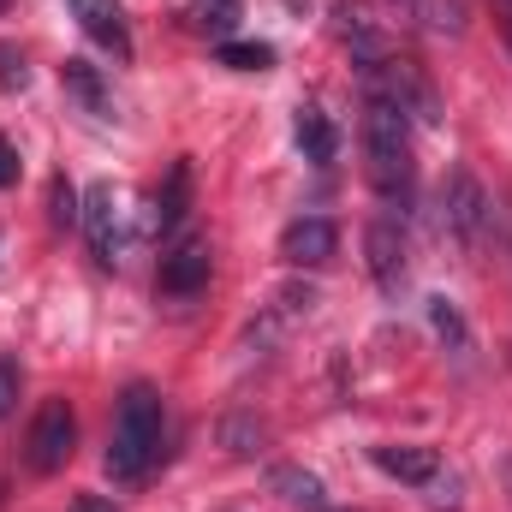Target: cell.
I'll use <instances>...</instances> for the list:
<instances>
[{"mask_svg":"<svg viewBox=\"0 0 512 512\" xmlns=\"http://www.w3.org/2000/svg\"><path fill=\"white\" fill-rule=\"evenodd\" d=\"M411 24H423L429 36H465V6L459 0H393Z\"/></svg>","mask_w":512,"mask_h":512,"instance_id":"obj_16","label":"cell"},{"mask_svg":"<svg viewBox=\"0 0 512 512\" xmlns=\"http://www.w3.org/2000/svg\"><path fill=\"white\" fill-rule=\"evenodd\" d=\"M12 179H18V149L0 137V185H12Z\"/></svg>","mask_w":512,"mask_h":512,"instance_id":"obj_26","label":"cell"},{"mask_svg":"<svg viewBox=\"0 0 512 512\" xmlns=\"http://www.w3.org/2000/svg\"><path fill=\"white\" fill-rule=\"evenodd\" d=\"M364 155H370V185L376 197L405 209L411 203V185H417V161H411V120L393 108L364 96Z\"/></svg>","mask_w":512,"mask_h":512,"instance_id":"obj_2","label":"cell"},{"mask_svg":"<svg viewBox=\"0 0 512 512\" xmlns=\"http://www.w3.org/2000/svg\"><path fill=\"white\" fill-rule=\"evenodd\" d=\"M358 84H364V96L393 102L405 120H423V126L441 120V90H435V78L423 72L417 54H382V60H364V66H358Z\"/></svg>","mask_w":512,"mask_h":512,"instance_id":"obj_3","label":"cell"},{"mask_svg":"<svg viewBox=\"0 0 512 512\" xmlns=\"http://www.w3.org/2000/svg\"><path fill=\"white\" fill-rule=\"evenodd\" d=\"M334 36L358 54V66L387 54V24L370 12V0H334Z\"/></svg>","mask_w":512,"mask_h":512,"instance_id":"obj_9","label":"cell"},{"mask_svg":"<svg viewBox=\"0 0 512 512\" xmlns=\"http://www.w3.org/2000/svg\"><path fill=\"white\" fill-rule=\"evenodd\" d=\"M334 251H340V227L322 221V215H298V221L280 233V256H286L292 268H322V262H334Z\"/></svg>","mask_w":512,"mask_h":512,"instance_id":"obj_8","label":"cell"},{"mask_svg":"<svg viewBox=\"0 0 512 512\" xmlns=\"http://www.w3.org/2000/svg\"><path fill=\"white\" fill-rule=\"evenodd\" d=\"M209 239H197V233H185V239H173L167 256H161V274H155V286H161V298H197L203 286H209Z\"/></svg>","mask_w":512,"mask_h":512,"instance_id":"obj_6","label":"cell"},{"mask_svg":"<svg viewBox=\"0 0 512 512\" xmlns=\"http://www.w3.org/2000/svg\"><path fill=\"white\" fill-rule=\"evenodd\" d=\"M78 215H84V209H78V191H72L66 179H54V185H48V221H54V227H72Z\"/></svg>","mask_w":512,"mask_h":512,"instance_id":"obj_20","label":"cell"},{"mask_svg":"<svg viewBox=\"0 0 512 512\" xmlns=\"http://www.w3.org/2000/svg\"><path fill=\"white\" fill-rule=\"evenodd\" d=\"M268 489H274L292 512H328V489H322V477L304 471V465H274V471H268Z\"/></svg>","mask_w":512,"mask_h":512,"instance_id":"obj_12","label":"cell"},{"mask_svg":"<svg viewBox=\"0 0 512 512\" xmlns=\"http://www.w3.org/2000/svg\"><path fill=\"white\" fill-rule=\"evenodd\" d=\"M328 512H352V507H328Z\"/></svg>","mask_w":512,"mask_h":512,"instance_id":"obj_28","label":"cell"},{"mask_svg":"<svg viewBox=\"0 0 512 512\" xmlns=\"http://www.w3.org/2000/svg\"><path fill=\"white\" fill-rule=\"evenodd\" d=\"M72 441H78V417H72V405H66V399H48V405L36 411L30 435H24V465H30L36 477H54V471H66Z\"/></svg>","mask_w":512,"mask_h":512,"instance_id":"obj_5","label":"cell"},{"mask_svg":"<svg viewBox=\"0 0 512 512\" xmlns=\"http://www.w3.org/2000/svg\"><path fill=\"white\" fill-rule=\"evenodd\" d=\"M60 84H66V96H72L84 114L114 120V96H108V84H102V72H96L90 60H66V66H60Z\"/></svg>","mask_w":512,"mask_h":512,"instance_id":"obj_14","label":"cell"},{"mask_svg":"<svg viewBox=\"0 0 512 512\" xmlns=\"http://www.w3.org/2000/svg\"><path fill=\"white\" fill-rule=\"evenodd\" d=\"M167 441V411L149 382H131L114 405V435H108V477L114 483H143L161 459Z\"/></svg>","mask_w":512,"mask_h":512,"instance_id":"obj_1","label":"cell"},{"mask_svg":"<svg viewBox=\"0 0 512 512\" xmlns=\"http://www.w3.org/2000/svg\"><path fill=\"white\" fill-rule=\"evenodd\" d=\"M84 233H90V251L102 268H114L120 262V191L102 179V185H90V197H84Z\"/></svg>","mask_w":512,"mask_h":512,"instance_id":"obj_7","label":"cell"},{"mask_svg":"<svg viewBox=\"0 0 512 512\" xmlns=\"http://www.w3.org/2000/svg\"><path fill=\"white\" fill-rule=\"evenodd\" d=\"M364 262H370V280L382 286V292H399L405 286V233H399V221H370L364 227Z\"/></svg>","mask_w":512,"mask_h":512,"instance_id":"obj_10","label":"cell"},{"mask_svg":"<svg viewBox=\"0 0 512 512\" xmlns=\"http://www.w3.org/2000/svg\"><path fill=\"white\" fill-rule=\"evenodd\" d=\"M221 441H227V453L251 459V453H262V423H251V417H227V423H221Z\"/></svg>","mask_w":512,"mask_h":512,"instance_id":"obj_19","label":"cell"},{"mask_svg":"<svg viewBox=\"0 0 512 512\" xmlns=\"http://www.w3.org/2000/svg\"><path fill=\"white\" fill-rule=\"evenodd\" d=\"M221 66H233V72H268L274 48L268 42H221Z\"/></svg>","mask_w":512,"mask_h":512,"instance_id":"obj_18","label":"cell"},{"mask_svg":"<svg viewBox=\"0 0 512 512\" xmlns=\"http://www.w3.org/2000/svg\"><path fill=\"white\" fill-rule=\"evenodd\" d=\"M12 405H18V364L0 358V423L12 417Z\"/></svg>","mask_w":512,"mask_h":512,"instance_id":"obj_24","label":"cell"},{"mask_svg":"<svg viewBox=\"0 0 512 512\" xmlns=\"http://www.w3.org/2000/svg\"><path fill=\"white\" fill-rule=\"evenodd\" d=\"M72 512H114V501H102V495H78Z\"/></svg>","mask_w":512,"mask_h":512,"instance_id":"obj_27","label":"cell"},{"mask_svg":"<svg viewBox=\"0 0 512 512\" xmlns=\"http://www.w3.org/2000/svg\"><path fill=\"white\" fill-rule=\"evenodd\" d=\"M292 137H298L304 161H316V167H328V161H334V149H340V137H334V120H328L322 108H298V120H292Z\"/></svg>","mask_w":512,"mask_h":512,"instance_id":"obj_15","label":"cell"},{"mask_svg":"<svg viewBox=\"0 0 512 512\" xmlns=\"http://www.w3.org/2000/svg\"><path fill=\"white\" fill-rule=\"evenodd\" d=\"M429 322H435V334H441V340L465 346V322H459V310H453L447 298H429Z\"/></svg>","mask_w":512,"mask_h":512,"instance_id":"obj_22","label":"cell"},{"mask_svg":"<svg viewBox=\"0 0 512 512\" xmlns=\"http://www.w3.org/2000/svg\"><path fill=\"white\" fill-rule=\"evenodd\" d=\"M191 18H197L203 30H215V36H221V30H233V18H239V6H233V0H209V6H197Z\"/></svg>","mask_w":512,"mask_h":512,"instance_id":"obj_23","label":"cell"},{"mask_svg":"<svg viewBox=\"0 0 512 512\" xmlns=\"http://www.w3.org/2000/svg\"><path fill=\"white\" fill-rule=\"evenodd\" d=\"M72 18L84 24V36H90L96 48H108L114 60H131V30H126L120 0H72Z\"/></svg>","mask_w":512,"mask_h":512,"instance_id":"obj_11","label":"cell"},{"mask_svg":"<svg viewBox=\"0 0 512 512\" xmlns=\"http://www.w3.org/2000/svg\"><path fill=\"white\" fill-rule=\"evenodd\" d=\"M370 459H376V471L411 483V489H423V483L441 471V453H435V447H393V441H387V447H376Z\"/></svg>","mask_w":512,"mask_h":512,"instance_id":"obj_13","label":"cell"},{"mask_svg":"<svg viewBox=\"0 0 512 512\" xmlns=\"http://www.w3.org/2000/svg\"><path fill=\"white\" fill-rule=\"evenodd\" d=\"M0 84H6V90H24V84H30V72H24V54L0 48Z\"/></svg>","mask_w":512,"mask_h":512,"instance_id":"obj_25","label":"cell"},{"mask_svg":"<svg viewBox=\"0 0 512 512\" xmlns=\"http://www.w3.org/2000/svg\"><path fill=\"white\" fill-rule=\"evenodd\" d=\"M6 6H12V0H0V12H6Z\"/></svg>","mask_w":512,"mask_h":512,"instance_id":"obj_29","label":"cell"},{"mask_svg":"<svg viewBox=\"0 0 512 512\" xmlns=\"http://www.w3.org/2000/svg\"><path fill=\"white\" fill-rule=\"evenodd\" d=\"M423 495H429V507H435V512H459V477L441 465V471L423 483Z\"/></svg>","mask_w":512,"mask_h":512,"instance_id":"obj_21","label":"cell"},{"mask_svg":"<svg viewBox=\"0 0 512 512\" xmlns=\"http://www.w3.org/2000/svg\"><path fill=\"white\" fill-rule=\"evenodd\" d=\"M185 209H191V161H173L167 191L155 197V227H161V233H173V227L185 221Z\"/></svg>","mask_w":512,"mask_h":512,"instance_id":"obj_17","label":"cell"},{"mask_svg":"<svg viewBox=\"0 0 512 512\" xmlns=\"http://www.w3.org/2000/svg\"><path fill=\"white\" fill-rule=\"evenodd\" d=\"M441 239H453L459 251H483V239H489V197H483V185L465 173V167H453L447 173V185H441Z\"/></svg>","mask_w":512,"mask_h":512,"instance_id":"obj_4","label":"cell"}]
</instances>
